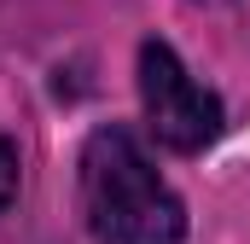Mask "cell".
<instances>
[{
    "label": "cell",
    "instance_id": "cell-1",
    "mask_svg": "<svg viewBox=\"0 0 250 244\" xmlns=\"http://www.w3.org/2000/svg\"><path fill=\"white\" fill-rule=\"evenodd\" d=\"M82 221L99 244H181L187 203L128 128H93L76 163Z\"/></svg>",
    "mask_w": 250,
    "mask_h": 244
},
{
    "label": "cell",
    "instance_id": "cell-2",
    "mask_svg": "<svg viewBox=\"0 0 250 244\" xmlns=\"http://www.w3.org/2000/svg\"><path fill=\"white\" fill-rule=\"evenodd\" d=\"M140 105H146V128L181 157L204 151L227 122L215 87H204L169 41H140Z\"/></svg>",
    "mask_w": 250,
    "mask_h": 244
},
{
    "label": "cell",
    "instance_id": "cell-3",
    "mask_svg": "<svg viewBox=\"0 0 250 244\" xmlns=\"http://www.w3.org/2000/svg\"><path fill=\"white\" fill-rule=\"evenodd\" d=\"M18 198V145H12V134L0 128V209Z\"/></svg>",
    "mask_w": 250,
    "mask_h": 244
}]
</instances>
